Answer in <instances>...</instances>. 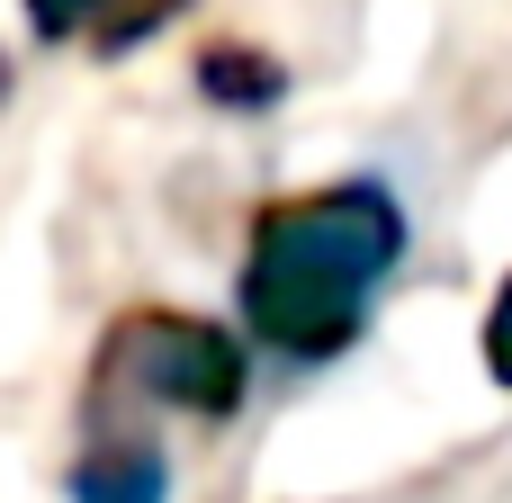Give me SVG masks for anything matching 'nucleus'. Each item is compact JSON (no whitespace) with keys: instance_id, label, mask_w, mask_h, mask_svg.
Instances as JSON below:
<instances>
[{"instance_id":"3","label":"nucleus","mask_w":512,"mask_h":503,"mask_svg":"<svg viewBox=\"0 0 512 503\" xmlns=\"http://www.w3.org/2000/svg\"><path fill=\"white\" fill-rule=\"evenodd\" d=\"M162 495H171V468H162V450H144V441L90 450V459L72 468V503H162Z\"/></svg>"},{"instance_id":"6","label":"nucleus","mask_w":512,"mask_h":503,"mask_svg":"<svg viewBox=\"0 0 512 503\" xmlns=\"http://www.w3.org/2000/svg\"><path fill=\"white\" fill-rule=\"evenodd\" d=\"M90 9H99V0H27V27H36L45 45H63V36L90 27Z\"/></svg>"},{"instance_id":"2","label":"nucleus","mask_w":512,"mask_h":503,"mask_svg":"<svg viewBox=\"0 0 512 503\" xmlns=\"http://www.w3.org/2000/svg\"><path fill=\"white\" fill-rule=\"evenodd\" d=\"M108 378H126L135 396H153V405H171V414L225 423V414H243L252 360H243V342H234L225 324L144 306V315H126V324L108 333Z\"/></svg>"},{"instance_id":"1","label":"nucleus","mask_w":512,"mask_h":503,"mask_svg":"<svg viewBox=\"0 0 512 503\" xmlns=\"http://www.w3.org/2000/svg\"><path fill=\"white\" fill-rule=\"evenodd\" d=\"M405 261V207L378 180H333L315 198H279L243 252V324L261 351L315 369L369 333L378 288Z\"/></svg>"},{"instance_id":"5","label":"nucleus","mask_w":512,"mask_h":503,"mask_svg":"<svg viewBox=\"0 0 512 503\" xmlns=\"http://www.w3.org/2000/svg\"><path fill=\"white\" fill-rule=\"evenodd\" d=\"M180 9H189V0H99L81 36H99V54H126L135 36H153V27H162V18H180Z\"/></svg>"},{"instance_id":"4","label":"nucleus","mask_w":512,"mask_h":503,"mask_svg":"<svg viewBox=\"0 0 512 503\" xmlns=\"http://www.w3.org/2000/svg\"><path fill=\"white\" fill-rule=\"evenodd\" d=\"M198 90L234 99V108H270V99H288V72L270 54H252V45H207L198 54Z\"/></svg>"},{"instance_id":"7","label":"nucleus","mask_w":512,"mask_h":503,"mask_svg":"<svg viewBox=\"0 0 512 503\" xmlns=\"http://www.w3.org/2000/svg\"><path fill=\"white\" fill-rule=\"evenodd\" d=\"M486 369H495V387H512V279L486 306Z\"/></svg>"}]
</instances>
